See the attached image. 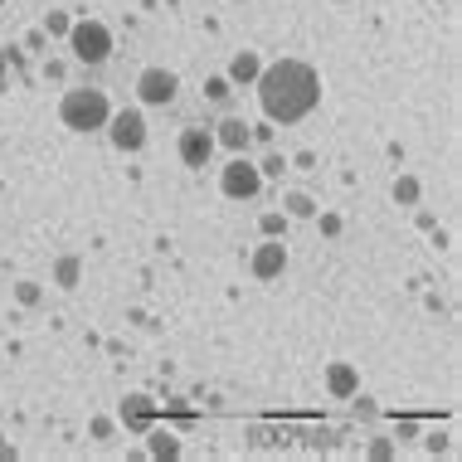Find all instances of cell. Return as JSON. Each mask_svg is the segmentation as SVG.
<instances>
[{
	"mask_svg": "<svg viewBox=\"0 0 462 462\" xmlns=\"http://www.w3.org/2000/svg\"><path fill=\"white\" fill-rule=\"evenodd\" d=\"M258 97H263V112L273 122H297L317 107L321 97V79L317 69L302 64V59H282V64H268L258 73Z\"/></svg>",
	"mask_w": 462,
	"mask_h": 462,
	"instance_id": "6da1fadb",
	"label": "cell"
},
{
	"mask_svg": "<svg viewBox=\"0 0 462 462\" xmlns=\"http://www.w3.org/2000/svg\"><path fill=\"white\" fill-rule=\"evenodd\" d=\"M59 117H64V127H73V132H97V127H107L112 107L97 88H73V93H64V103H59Z\"/></svg>",
	"mask_w": 462,
	"mask_h": 462,
	"instance_id": "7a4b0ae2",
	"label": "cell"
},
{
	"mask_svg": "<svg viewBox=\"0 0 462 462\" xmlns=\"http://www.w3.org/2000/svg\"><path fill=\"white\" fill-rule=\"evenodd\" d=\"M69 49H73V59H79V64H103V59L112 54L107 24H97V20H73V24H69Z\"/></svg>",
	"mask_w": 462,
	"mask_h": 462,
	"instance_id": "3957f363",
	"label": "cell"
},
{
	"mask_svg": "<svg viewBox=\"0 0 462 462\" xmlns=\"http://www.w3.org/2000/svg\"><path fill=\"white\" fill-rule=\"evenodd\" d=\"M219 190L229 195V199H254L258 190H263V171L234 152V161L224 166V176H219Z\"/></svg>",
	"mask_w": 462,
	"mask_h": 462,
	"instance_id": "277c9868",
	"label": "cell"
},
{
	"mask_svg": "<svg viewBox=\"0 0 462 462\" xmlns=\"http://www.w3.org/2000/svg\"><path fill=\"white\" fill-rule=\"evenodd\" d=\"M107 132H112V146H117V152H142V146H146V117L136 107L112 112Z\"/></svg>",
	"mask_w": 462,
	"mask_h": 462,
	"instance_id": "5b68a950",
	"label": "cell"
},
{
	"mask_svg": "<svg viewBox=\"0 0 462 462\" xmlns=\"http://www.w3.org/2000/svg\"><path fill=\"white\" fill-rule=\"evenodd\" d=\"M180 88V79L171 69H146L142 83H136V93H142V103H171Z\"/></svg>",
	"mask_w": 462,
	"mask_h": 462,
	"instance_id": "8992f818",
	"label": "cell"
},
{
	"mask_svg": "<svg viewBox=\"0 0 462 462\" xmlns=\"http://www.w3.org/2000/svg\"><path fill=\"white\" fill-rule=\"evenodd\" d=\"M209 152H215V132H205V127H185L180 132V161L185 166H205Z\"/></svg>",
	"mask_w": 462,
	"mask_h": 462,
	"instance_id": "52a82bcc",
	"label": "cell"
},
{
	"mask_svg": "<svg viewBox=\"0 0 462 462\" xmlns=\"http://www.w3.org/2000/svg\"><path fill=\"white\" fill-rule=\"evenodd\" d=\"M287 268V248L282 244H263V248H258V254H254V278H278V273Z\"/></svg>",
	"mask_w": 462,
	"mask_h": 462,
	"instance_id": "ba28073f",
	"label": "cell"
},
{
	"mask_svg": "<svg viewBox=\"0 0 462 462\" xmlns=\"http://www.w3.org/2000/svg\"><path fill=\"white\" fill-rule=\"evenodd\" d=\"M215 142H219V146H229V152H244V146L254 142V132H248V122H244V117H224Z\"/></svg>",
	"mask_w": 462,
	"mask_h": 462,
	"instance_id": "9c48e42d",
	"label": "cell"
},
{
	"mask_svg": "<svg viewBox=\"0 0 462 462\" xmlns=\"http://www.w3.org/2000/svg\"><path fill=\"white\" fill-rule=\"evenodd\" d=\"M258 73H263V59H258V54H248V49H244V54H234V64H229V83H254Z\"/></svg>",
	"mask_w": 462,
	"mask_h": 462,
	"instance_id": "30bf717a",
	"label": "cell"
},
{
	"mask_svg": "<svg viewBox=\"0 0 462 462\" xmlns=\"http://www.w3.org/2000/svg\"><path fill=\"white\" fill-rule=\"evenodd\" d=\"M327 384H331V394H341V399H351V394L360 390V380H356L351 365H331V370H327Z\"/></svg>",
	"mask_w": 462,
	"mask_h": 462,
	"instance_id": "8fae6325",
	"label": "cell"
},
{
	"mask_svg": "<svg viewBox=\"0 0 462 462\" xmlns=\"http://www.w3.org/2000/svg\"><path fill=\"white\" fill-rule=\"evenodd\" d=\"M122 419H127V423H136V429H142V423L152 419V399H146V394H132L127 404H122Z\"/></svg>",
	"mask_w": 462,
	"mask_h": 462,
	"instance_id": "7c38bea8",
	"label": "cell"
},
{
	"mask_svg": "<svg viewBox=\"0 0 462 462\" xmlns=\"http://www.w3.org/2000/svg\"><path fill=\"white\" fill-rule=\"evenodd\" d=\"M152 453L156 457H180V443H176V433H152Z\"/></svg>",
	"mask_w": 462,
	"mask_h": 462,
	"instance_id": "4fadbf2b",
	"label": "cell"
},
{
	"mask_svg": "<svg viewBox=\"0 0 462 462\" xmlns=\"http://www.w3.org/2000/svg\"><path fill=\"white\" fill-rule=\"evenodd\" d=\"M394 199H404V205H414V199H419V180H414V176H404V180L394 185Z\"/></svg>",
	"mask_w": 462,
	"mask_h": 462,
	"instance_id": "5bb4252c",
	"label": "cell"
},
{
	"mask_svg": "<svg viewBox=\"0 0 462 462\" xmlns=\"http://www.w3.org/2000/svg\"><path fill=\"white\" fill-rule=\"evenodd\" d=\"M205 88H209V103H224V97H229V88H234V83H229V79H209Z\"/></svg>",
	"mask_w": 462,
	"mask_h": 462,
	"instance_id": "9a60e30c",
	"label": "cell"
},
{
	"mask_svg": "<svg viewBox=\"0 0 462 462\" xmlns=\"http://www.w3.org/2000/svg\"><path fill=\"white\" fill-rule=\"evenodd\" d=\"M69 24H73L69 15H59V10H49V20H44V30H49V34H69Z\"/></svg>",
	"mask_w": 462,
	"mask_h": 462,
	"instance_id": "2e32d148",
	"label": "cell"
},
{
	"mask_svg": "<svg viewBox=\"0 0 462 462\" xmlns=\"http://www.w3.org/2000/svg\"><path fill=\"white\" fill-rule=\"evenodd\" d=\"M311 209L317 205H311L307 195H287V215H311Z\"/></svg>",
	"mask_w": 462,
	"mask_h": 462,
	"instance_id": "e0dca14e",
	"label": "cell"
},
{
	"mask_svg": "<svg viewBox=\"0 0 462 462\" xmlns=\"http://www.w3.org/2000/svg\"><path fill=\"white\" fill-rule=\"evenodd\" d=\"M73 278H79V263L64 258V263H59V287H73Z\"/></svg>",
	"mask_w": 462,
	"mask_h": 462,
	"instance_id": "ac0fdd59",
	"label": "cell"
},
{
	"mask_svg": "<svg viewBox=\"0 0 462 462\" xmlns=\"http://www.w3.org/2000/svg\"><path fill=\"white\" fill-rule=\"evenodd\" d=\"M263 234L273 239V234H282V215H263Z\"/></svg>",
	"mask_w": 462,
	"mask_h": 462,
	"instance_id": "d6986e66",
	"label": "cell"
},
{
	"mask_svg": "<svg viewBox=\"0 0 462 462\" xmlns=\"http://www.w3.org/2000/svg\"><path fill=\"white\" fill-rule=\"evenodd\" d=\"M258 171H263V176H282V156H268Z\"/></svg>",
	"mask_w": 462,
	"mask_h": 462,
	"instance_id": "ffe728a7",
	"label": "cell"
},
{
	"mask_svg": "<svg viewBox=\"0 0 462 462\" xmlns=\"http://www.w3.org/2000/svg\"><path fill=\"white\" fill-rule=\"evenodd\" d=\"M0 88H5V49H0Z\"/></svg>",
	"mask_w": 462,
	"mask_h": 462,
	"instance_id": "44dd1931",
	"label": "cell"
},
{
	"mask_svg": "<svg viewBox=\"0 0 462 462\" xmlns=\"http://www.w3.org/2000/svg\"><path fill=\"white\" fill-rule=\"evenodd\" d=\"M0 453H5V439H0Z\"/></svg>",
	"mask_w": 462,
	"mask_h": 462,
	"instance_id": "7402d4cb",
	"label": "cell"
}]
</instances>
